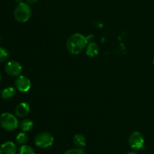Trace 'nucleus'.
<instances>
[{"label": "nucleus", "instance_id": "f257e3e1", "mask_svg": "<svg viewBox=\"0 0 154 154\" xmlns=\"http://www.w3.org/2000/svg\"><path fill=\"white\" fill-rule=\"evenodd\" d=\"M88 37H85L80 33H75L68 38L66 48L72 55L81 54L88 45Z\"/></svg>", "mask_w": 154, "mask_h": 154}, {"label": "nucleus", "instance_id": "f03ea898", "mask_svg": "<svg viewBox=\"0 0 154 154\" xmlns=\"http://www.w3.org/2000/svg\"><path fill=\"white\" fill-rule=\"evenodd\" d=\"M32 16V8L26 2H21L17 5L14 11V17L19 23H26Z\"/></svg>", "mask_w": 154, "mask_h": 154}, {"label": "nucleus", "instance_id": "7ed1b4c3", "mask_svg": "<svg viewBox=\"0 0 154 154\" xmlns=\"http://www.w3.org/2000/svg\"><path fill=\"white\" fill-rule=\"evenodd\" d=\"M0 125L5 130L14 131L18 127L19 123L14 115L10 113H4L0 116Z\"/></svg>", "mask_w": 154, "mask_h": 154}, {"label": "nucleus", "instance_id": "20e7f679", "mask_svg": "<svg viewBox=\"0 0 154 154\" xmlns=\"http://www.w3.org/2000/svg\"><path fill=\"white\" fill-rule=\"evenodd\" d=\"M54 142V136L48 132H39L35 138V144L40 148H48L51 147Z\"/></svg>", "mask_w": 154, "mask_h": 154}, {"label": "nucleus", "instance_id": "39448f33", "mask_svg": "<svg viewBox=\"0 0 154 154\" xmlns=\"http://www.w3.org/2000/svg\"><path fill=\"white\" fill-rule=\"evenodd\" d=\"M129 144L131 148L135 150H140L144 147V138L139 132H134L129 138Z\"/></svg>", "mask_w": 154, "mask_h": 154}, {"label": "nucleus", "instance_id": "423d86ee", "mask_svg": "<svg viewBox=\"0 0 154 154\" xmlns=\"http://www.w3.org/2000/svg\"><path fill=\"white\" fill-rule=\"evenodd\" d=\"M22 70L23 67L20 63H18L17 61H14V60L8 62L5 66V71L10 76L18 77L19 75H20Z\"/></svg>", "mask_w": 154, "mask_h": 154}, {"label": "nucleus", "instance_id": "0eeeda50", "mask_svg": "<svg viewBox=\"0 0 154 154\" xmlns=\"http://www.w3.org/2000/svg\"><path fill=\"white\" fill-rule=\"evenodd\" d=\"M15 87L19 91L26 93L31 88V81L24 75H19L15 80Z\"/></svg>", "mask_w": 154, "mask_h": 154}, {"label": "nucleus", "instance_id": "6e6552de", "mask_svg": "<svg viewBox=\"0 0 154 154\" xmlns=\"http://www.w3.org/2000/svg\"><path fill=\"white\" fill-rule=\"evenodd\" d=\"M17 146L12 141H6L0 146V154H16Z\"/></svg>", "mask_w": 154, "mask_h": 154}, {"label": "nucleus", "instance_id": "1a4fd4ad", "mask_svg": "<svg viewBox=\"0 0 154 154\" xmlns=\"http://www.w3.org/2000/svg\"><path fill=\"white\" fill-rule=\"evenodd\" d=\"M30 112V105L27 102H21L15 108V114L19 117H24Z\"/></svg>", "mask_w": 154, "mask_h": 154}, {"label": "nucleus", "instance_id": "9d476101", "mask_svg": "<svg viewBox=\"0 0 154 154\" xmlns=\"http://www.w3.org/2000/svg\"><path fill=\"white\" fill-rule=\"evenodd\" d=\"M99 53V48L97 44L95 42H90L87 45V49H86V54L88 57L91 58L97 57Z\"/></svg>", "mask_w": 154, "mask_h": 154}, {"label": "nucleus", "instance_id": "9b49d317", "mask_svg": "<svg viewBox=\"0 0 154 154\" xmlns=\"http://www.w3.org/2000/svg\"><path fill=\"white\" fill-rule=\"evenodd\" d=\"M73 143L75 146L78 147H84L87 144V141H86V138L84 135H81V134H77L74 136L73 138Z\"/></svg>", "mask_w": 154, "mask_h": 154}, {"label": "nucleus", "instance_id": "f8f14e48", "mask_svg": "<svg viewBox=\"0 0 154 154\" xmlns=\"http://www.w3.org/2000/svg\"><path fill=\"white\" fill-rule=\"evenodd\" d=\"M16 93V90L12 87H8L5 88L1 92V97L4 99H8L14 96Z\"/></svg>", "mask_w": 154, "mask_h": 154}, {"label": "nucleus", "instance_id": "ddd939ff", "mask_svg": "<svg viewBox=\"0 0 154 154\" xmlns=\"http://www.w3.org/2000/svg\"><path fill=\"white\" fill-rule=\"evenodd\" d=\"M34 126V123L32 121L29 119H25V120H22L20 124V127L23 132H29V131L32 130Z\"/></svg>", "mask_w": 154, "mask_h": 154}, {"label": "nucleus", "instance_id": "4468645a", "mask_svg": "<svg viewBox=\"0 0 154 154\" xmlns=\"http://www.w3.org/2000/svg\"><path fill=\"white\" fill-rule=\"evenodd\" d=\"M29 137L28 135L25 132H20V133L18 134L16 137V141L17 143V144L19 145H24V144H26L28 142Z\"/></svg>", "mask_w": 154, "mask_h": 154}, {"label": "nucleus", "instance_id": "2eb2a0df", "mask_svg": "<svg viewBox=\"0 0 154 154\" xmlns=\"http://www.w3.org/2000/svg\"><path fill=\"white\" fill-rule=\"evenodd\" d=\"M18 154H35V152L31 146L24 144V145L21 146Z\"/></svg>", "mask_w": 154, "mask_h": 154}, {"label": "nucleus", "instance_id": "dca6fc26", "mask_svg": "<svg viewBox=\"0 0 154 154\" xmlns=\"http://www.w3.org/2000/svg\"><path fill=\"white\" fill-rule=\"evenodd\" d=\"M8 51L5 48L0 47V63H3V62L6 61L8 59Z\"/></svg>", "mask_w": 154, "mask_h": 154}, {"label": "nucleus", "instance_id": "f3484780", "mask_svg": "<svg viewBox=\"0 0 154 154\" xmlns=\"http://www.w3.org/2000/svg\"><path fill=\"white\" fill-rule=\"evenodd\" d=\"M64 154H86L84 150L83 149L80 148H72L70 150H67Z\"/></svg>", "mask_w": 154, "mask_h": 154}, {"label": "nucleus", "instance_id": "a211bd4d", "mask_svg": "<svg viewBox=\"0 0 154 154\" xmlns=\"http://www.w3.org/2000/svg\"><path fill=\"white\" fill-rule=\"evenodd\" d=\"M27 2L30 3V4H33V3H36L39 1V0H26Z\"/></svg>", "mask_w": 154, "mask_h": 154}, {"label": "nucleus", "instance_id": "6ab92c4d", "mask_svg": "<svg viewBox=\"0 0 154 154\" xmlns=\"http://www.w3.org/2000/svg\"><path fill=\"white\" fill-rule=\"evenodd\" d=\"M127 154H138V153L135 151H130V152H129Z\"/></svg>", "mask_w": 154, "mask_h": 154}, {"label": "nucleus", "instance_id": "aec40b11", "mask_svg": "<svg viewBox=\"0 0 154 154\" xmlns=\"http://www.w3.org/2000/svg\"><path fill=\"white\" fill-rule=\"evenodd\" d=\"M15 2H17L19 4V3H21V2H23V0H15Z\"/></svg>", "mask_w": 154, "mask_h": 154}, {"label": "nucleus", "instance_id": "412c9836", "mask_svg": "<svg viewBox=\"0 0 154 154\" xmlns=\"http://www.w3.org/2000/svg\"><path fill=\"white\" fill-rule=\"evenodd\" d=\"M0 81H1V75H0Z\"/></svg>", "mask_w": 154, "mask_h": 154}, {"label": "nucleus", "instance_id": "4be33fe9", "mask_svg": "<svg viewBox=\"0 0 154 154\" xmlns=\"http://www.w3.org/2000/svg\"><path fill=\"white\" fill-rule=\"evenodd\" d=\"M153 65H154V59H153Z\"/></svg>", "mask_w": 154, "mask_h": 154}, {"label": "nucleus", "instance_id": "5701e85b", "mask_svg": "<svg viewBox=\"0 0 154 154\" xmlns=\"http://www.w3.org/2000/svg\"><path fill=\"white\" fill-rule=\"evenodd\" d=\"M0 41H1V38H0Z\"/></svg>", "mask_w": 154, "mask_h": 154}, {"label": "nucleus", "instance_id": "b1692460", "mask_svg": "<svg viewBox=\"0 0 154 154\" xmlns=\"http://www.w3.org/2000/svg\"><path fill=\"white\" fill-rule=\"evenodd\" d=\"M0 94H1V92H0Z\"/></svg>", "mask_w": 154, "mask_h": 154}]
</instances>
